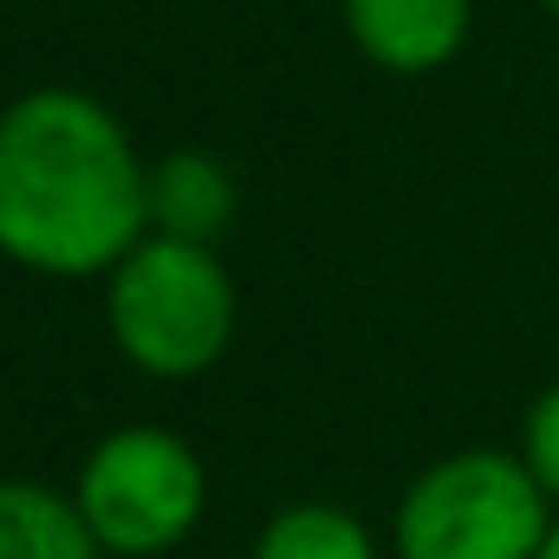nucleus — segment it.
Returning a JSON list of instances; mask_svg holds the SVG:
<instances>
[{
    "instance_id": "obj_1",
    "label": "nucleus",
    "mask_w": 559,
    "mask_h": 559,
    "mask_svg": "<svg viewBox=\"0 0 559 559\" xmlns=\"http://www.w3.org/2000/svg\"><path fill=\"white\" fill-rule=\"evenodd\" d=\"M150 235V163L124 118L72 85L0 111V261L39 280H105Z\"/></svg>"
},
{
    "instance_id": "obj_2",
    "label": "nucleus",
    "mask_w": 559,
    "mask_h": 559,
    "mask_svg": "<svg viewBox=\"0 0 559 559\" xmlns=\"http://www.w3.org/2000/svg\"><path fill=\"white\" fill-rule=\"evenodd\" d=\"M235 325L241 293L209 241L143 235L105 274V332L118 358L156 384H189L215 371L235 345Z\"/></svg>"
},
{
    "instance_id": "obj_3",
    "label": "nucleus",
    "mask_w": 559,
    "mask_h": 559,
    "mask_svg": "<svg viewBox=\"0 0 559 559\" xmlns=\"http://www.w3.org/2000/svg\"><path fill=\"white\" fill-rule=\"evenodd\" d=\"M559 508L521 449H455L429 462L391 514L397 559H540Z\"/></svg>"
},
{
    "instance_id": "obj_4",
    "label": "nucleus",
    "mask_w": 559,
    "mask_h": 559,
    "mask_svg": "<svg viewBox=\"0 0 559 559\" xmlns=\"http://www.w3.org/2000/svg\"><path fill=\"white\" fill-rule=\"evenodd\" d=\"M72 501L105 559H163L202 527L209 468L189 436L163 423H118L85 449Z\"/></svg>"
},
{
    "instance_id": "obj_5",
    "label": "nucleus",
    "mask_w": 559,
    "mask_h": 559,
    "mask_svg": "<svg viewBox=\"0 0 559 559\" xmlns=\"http://www.w3.org/2000/svg\"><path fill=\"white\" fill-rule=\"evenodd\" d=\"M352 46L397 79H429L462 59L475 33V0H338Z\"/></svg>"
},
{
    "instance_id": "obj_6",
    "label": "nucleus",
    "mask_w": 559,
    "mask_h": 559,
    "mask_svg": "<svg viewBox=\"0 0 559 559\" xmlns=\"http://www.w3.org/2000/svg\"><path fill=\"white\" fill-rule=\"evenodd\" d=\"M235 222V176L209 150H169L150 163V235L222 241Z\"/></svg>"
},
{
    "instance_id": "obj_7",
    "label": "nucleus",
    "mask_w": 559,
    "mask_h": 559,
    "mask_svg": "<svg viewBox=\"0 0 559 559\" xmlns=\"http://www.w3.org/2000/svg\"><path fill=\"white\" fill-rule=\"evenodd\" d=\"M0 559H105V547L66 488L0 475Z\"/></svg>"
},
{
    "instance_id": "obj_8",
    "label": "nucleus",
    "mask_w": 559,
    "mask_h": 559,
    "mask_svg": "<svg viewBox=\"0 0 559 559\" xmlns=\"http://www.w3.org/2000/svg\"><path fill=\"white\" fill-rule=\"evenodd\" d=\"M248 559H378V534L338 501H293L261 521Z\"/></svg>"
},
{
    "instance_id": "obj_9",
    "label": "nucleus",
    "mask_w": 559,
    "mask_h": 559,
    "mask_svg": "<svg viewBox=\"0 0 559 559\" xmlns=\"http://www.w3.org/2000/svg\"><path fill=\"white\" fill-rule=\"evenodd\" d=\"M521 462L534 468V481L547 488V501L559 508V384H547L527 417H521Z\"/></svg>"
},
{
    "instance_id": "obj_10",
    "label": "nucleus",
    "mask_w": 559,
    "mask_h": 559,
    "mask_svg": "<svg viewBox=\"0 0 559 559\" xmlns=\"http://www.w3.org/2000/svg\"><path fill=\"white\" fill-rule=\"evenodd\" d=\"M540 559H559V521H554V534H547V547H540Z\"/></svg>"
},
{
    "instance_id": "obj_11",
    "label": "nucleus",
    "mask_w": 559,
    "mask_h": 559,
    "mask_svg": "<svg viewBox=\"0 0 559 559\" xmlns=\"http://www.w3.org/2000/svg\"><path fill=\"white\" fill-rule=\"evenodd\" d=\"M547 13H554V26H559V0H547Z\"/></svg>"
}]
</instances>
